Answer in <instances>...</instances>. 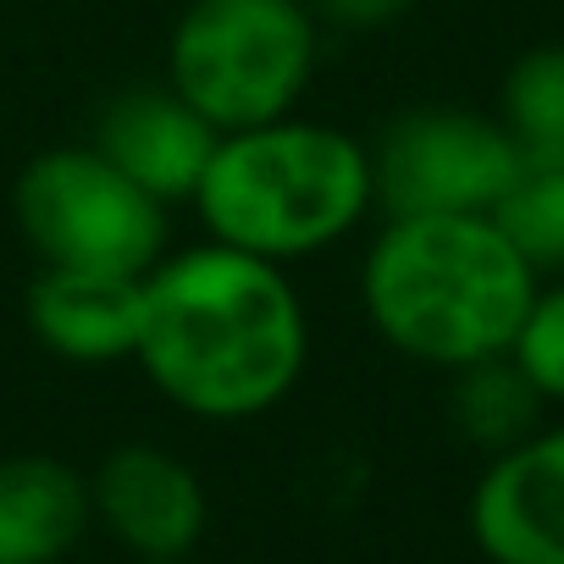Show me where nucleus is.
I'll return each instance as SVG.
<instances>
[{"mask_svg": "<svg viewBox=\"0 0 564 564\" xmlns=\"http://www.w3.org/2000/svg\"><path fill=\"white\" fill-rule=\"evenodd\" d=\"M12 216L40 265L144 276L172 243V205L144 194L95 144L40 150L18 172Z\"/></svg>", "mask_w": 564, "mask_h": 564, "instance_id": "obj_5", "label": "nucleus"}, {"mask_svg": "<svg viewBox=\"0 0 564 564\" xmlns=\"http://www.w3.org/2000/svg\"><path fill=\"white\" fill-rule=\"evenodd\" d=\"M133 366L188 421H260L311 371V305L276 260L210 238L166 249L144 271Z\"/></svg>", "mask_w": 564, "mask_h": 564, "instance_id": "obj_1", "label": "nucleus"}, {"mask_svg": "<svg viewBox=\"0 0 564 564\" xmlns=\"http://www.w3.org/2000/svg\"><path fill=\"white\" fill-rule=\"evenodd\" d=\"M188 205L210 243L294 271L300 260L338 249L371 221V144L300 111L238 128L216 139Z\"/></svg>", "mask_w": 564, "mask_h": 564, "instance_id": "obj_3", "label": "nucleus"}, {"mask_svg": "<svg viewBox=\"0 0 564 564\" xmlns=\"http://www.w3.org/2000/svg\"><path fill=\"white\" fill-rule=\"evenodd\" d=\"M95 525L139 564H183L210 525L199 470L161 443H122L89 476Z\"/></svg>", "mask_w": 564, "mask_h": 564, "instance_id": "obj_7", "label": "nucleus"}, {"mask_svg": "<svg viewBox=\"0 0 564 564\" xmlns=\"http://www.w3.org/2000/svg\"><path fill=\"white\" fill-rule=\"evenodd\" d=\"M322 34H382L415 12V0H311Z\"/></svg>", "mask_w": 564, "mask_h": 564, "instance_id": "obj_16", "label": "nucleus"}, {"mask_svg": "<svg viewBox=\"0 0 564 564\" xmlns=\"http://www.w3.org/2000/svg\"><path fill=\"white\" fill-rule=\"evenodd\" d=\"M492 221L531 260L536 276H564V155L520 161L503 199L492 205Z\"/></svg>", "mask_w": 564, "mask_h": 564, "instance_id": "obj_14", "label": "nucleus"}, {"mask_svg": "<svg viewBox=\"0 0 564 564\" xmlns=\"http://www.w3.org/2000/svg\"><path fill=\"white\" fill-rule=\"evenodd\" d=\"M536 282L492 216H382L360 254V311L399 360L448 377L509 355Z\"/></svg>", "mask_w": 564, "mask_h": 564, "instance_id": "obj_2", "label": "nucleus"}, {"mask_svg": "<svg viewBox=\"0 0 564 564\" xmlns=\"http://www.w3.org/2000/svg\"><path fill=\"white\" fill-rule=\"evenodd\" d=\"M492 117L514 139L520 161L564 155V40H542L509 62Z\"/></svg>", "mask_w": 564, "mask_h": 564, "instance_id": "obj_13", "label": "nucleus"}, {"mask_svg": "<svg viewBox=\"0 0 564 564\" xmlns=\"http://www.w3.org/2000/svg\"><path fill=\"white\" fill-rule=\"evenodd\" d=\"M520 150L492 111L410 106L371 139V183L382 216H492Z\"/></svg>", "mask_w": 564, "mask_h": 564, "instance_id": "obj_6", "label": "nucleus"}, {"mask_svg": "<svg viewBox=\"0 0 564 564\" xmlns=\"http://www.w3.org/2000/svg\"><path fill=\"white\" fill-rule=\"evenodd\" d=\"M216 139L221 133L172 84H133L100 106L89 144L161 205H188Z\"/></svg>", "mask_w": 564, "mask_h": 564, "instance_id": "obj_9", "label": "nucleus"}, {"mask_svg": "<svg viewBox=\"0 0 564 564\" xmlns=\"http://www.w3.org/2000/svg\"><path fill=\"white\" fill-rule=\"evenodd\" d=\"M509 360L542 393L547 410H564V276H542L509 338Z\"/></svg>", "mask_w": 564, "mask_h": 564, "instance_id": "obj_15", "label": "nucleus"}, {"mask_svg": "<svg viewBox=\"0 0 564 564\" xmlns=\"http://www.w3.org/2000/svg\"><path fill=\"white\" fill-rule=\"evenodd\" d=\"M95 531L89 476L56 454L0 459V564H67Z\"/></svg>", "mask_w": 564, "mask_h": 564, "instance_id": "obj_11", "label": "nucleus"}, {"mask_svg": "<svg viewBox=\"0 0 564 564\" xmlns=\"http://www.w3.org/2000/svg\"><path fill=\"white\" fill-rule=\"evenodd\" d=\"M139 305L144 276L89 271V265H40L23 316L45 355L67 366H122L139 344Z\"/></svg>", "mask_w": 564, "mask_h": 564, "instance_id": "obj_10", "label": "nucleus"}, {"mask_svg": "<svg viewBox=\"0 0 564 564\" xmlns=\"http://www.w3.org/2000/svg\"><path fill=\"white\" fill-rule=\"evenodd\" d=\"M465 525L487 564H564V421L487 454Z\"/></svg>", "mask_w": 564, "mask_h": 564, "instance_id": "obj_8", "label": "nucleus"}, {"mask_svg": "<svg viewBox=\"0 0 564 564\" xmlns=\"http://www.w3.org/2000/svg\"><path fill=\"white\" fill-rule=\"evenodd\" d=\"M448 421L470 448L503 454L547 421V404L509 355H492L448 371Z\"/></svg>", "mask_w": 564, "mask_h": 564, "instance_id": "obj_12", "label": "nucleus"}, {"mask_svg": "<svg viewBox=\"0 0 564 564\" xmlns=\"http://www.w3.org/2000/svg\"><path fill=\"white\" fill-rule=\"evenodd\" d=\"M322 67L311 0H188L166 40V84L216 128H260L300 111Z\"/></svg>", "mask_w": 564, "mask_h": 564, "instance_id": "obj_4", "label": "nucleus"}]
</instances>
